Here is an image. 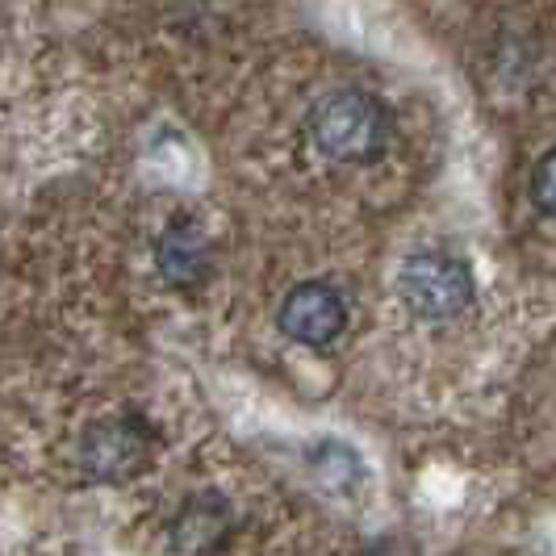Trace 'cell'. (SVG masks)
I'll return each mask as SVG.
<instances>
[{
	"label": "cell",
	"instance_id": "1",
	"mask_svg": "<svg viewBox=\"0 0 556 556\" xmlns=\"http://www.w3.org/2000/svg\"><path fill=\"white\" fill-rule=\"evenodd\" d=\"M306 130L334 164H377L393 142V117L381 97L364 88H334L309 105Z\"/></svg>",
	"mask_w": 556,
	"mask_h": 556
},
{
	"label": "cell",
	"instance_id": "2",
	"mask_svg": "<svg viewBox=\"0 0 556 556\" xmlns=\"http://www.w3.org/2000/svg\"><path fill=\"white\" fill-rule=\"evenodd\" d=\"M397 298L418 323H452L473 306V268L452 251H415L397 268Z\"/></svg>",
	"mask_w": 556,
	"mask_h": 556
},
{
	"label": "cell",
	"instance_id": "6",
	"mask_svg": "<svg viewBox=\"0 0 556 556\" xmlns=\"http://www.w3.org/2000/svg\"><path fill=\"white\" fill-rule=\"evenodd\" d=\"M230 528H235V506L223 494L205 490L180 506V515L172 523V540L180 553H214L226 544Z\"/></svg>",
	"mask_w": 556,
	"mask_h": 556
},
{
	"label": "cell",
	"instance_id": "3",
	"mask_svg": "<svg viewBox=\"0 0 556 556\" xmlns=\"http://www.w3.org/2000/svg\"><path fill=\"white\" fill-rule=\"evenodd\" d=\"M151 427L139 415H117L105 422H92L80 440V469L88 481L122 485L139 477L151 465Z\"/></svg>",
	"mask_w": 556,
	"mask_h": 556
},
{
	"label": "cell",
	"instance_id": "7",
	"mask_svg": "<svg viewBox=\"0 0 556 556\" xmlns=\"http://www.w3.org/2000/svg\"><path fill=\"white\" fill-rule=\"evenodd\" d=\"M531 201H535L540 214L556 218V147H548L540 155L535 172H531Z\"/></svg>",
	"mask_w": 556,
	"mask_h": 556
},
{
	"label": "cell",
	"instance_id": "4",
	"mask_svg": "<svg viewBox=\"0 0 556 556\" xmlns=\"http://www.w3.org/2000/svg\"><path fill=\"white\" fill-rule=\"evenodd\" d=\"M277 327L285 331V339L323 352L348 327V302L327 280H306V285L285 293V302L277 309Z\"/></svg>",
	"mask_w": 556,
	"mask_h": 556
},
{
	"label": "cell",
	"instance_id": "5",
	"mask_svg": "<svg viewBox=\"0 0 556 556\" xmlns=\"http://www.w3.org/2000/svg\"><path fill=\"white\" fill-rule=\"evenodd\" d=\"M155 268L172 289H193L214 273V243L193 218H176L155 243Z\"/></svg>",
	"mask_w": 556,
	"mask_h": 556
}]
</instances>
